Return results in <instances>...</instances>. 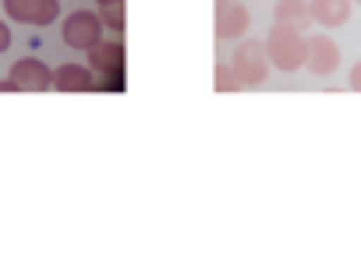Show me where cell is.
I'll list each match as a JSON object with an SVG mask.
<instances>
[{"label":"cell","instance_id":"obj_4","mask_svg":"<svg viewBox=\"0 0 361 276\" xmlns=\"http://www.w3.org/2000/svg\"><path fill=\"white\" fill-rule=\"evenodd\" d=\"M4 11L22 25H54L61 15V0H4Z\"/></svg>","mask_w":361,"mask_h":276},{"label":"cell","instance_id":"obj_10","mask_svg":"<svg viewBox=\"0 0 361 276\" xmlns=\"http://www.w3.org/2000/svg\"><path fill=\"white\" fill-rule=\"evenodd\" d=\"M308 8H312L315 25H322V29H340V25L350 18L354 0H308Z\"/></svg>","mask_w":361,"mask_h":276},{"label":"cell","instance_id":"obj_13","mask_svg":"<svg viewBox=\"0 0 361 276\" xmlns=\"http://www.w3.org/2000/svg\"><path fill=\"white\" fill-rule=\"evenodd\" d=\"M99 18L110 32H124V4H106L99 8Z\"/></svg>","mask_w":361,"mask_h":276},{"label":"cell","instance_id":"obj_16","mask_svg":"<svg viewBox=\"0 0 361 276\" xmlns=\"http://www.w3.org/2000/svg\"><path fill=\"white\" fill-rule=\"evenodd\" d=\"M0 92H18V85L11 78H4V82H0Z\"/></svg>","mask_w":361,"mask_h":276},{"label":"cell","instance_id":"obj_2","mask_svg":"<svg viewBox=\"0 0 361 276\" xmlns=\"http://www.w3.org/2000/svg\"><path fill=\"white\" fill-rule=\"evenodd\" d=\"M231 68H234V75L241 78L245 89L262 85V82L269 78V68H273V61H269V54H266V43H259V39L241 43V46L234 50V57H231Z\"/></svg>","mask_w":361,"mask_h":276},{"label":"cell","instance_id":"obj_5","mask_svg":"<svg viewBox=\"0 0 361 276\" xmlns=\"http://www.w3.org/2000/svg\"><path fill=\"white\" fill-rule=\"evenodd\" d=\"M305 64H308V71L312 75H333L336 68H340V46L326 36V32H315V36H308V46H305Z\"/></svg>","mask_w":361,"mask_h":276},{"label":"cell","instance_id":"obj_6","mask_svg":"<svg viewBox=\"0 0 361 276\" xmlns=\"http://www.w3.org/2000/svg\"><path fill=\"white\" fill-rule=\"evenodd\" d=\"M11 82L18 85V92H43V89H54V71L36 57H22L11 68Z\"/></svg>","mask_w":361,"mask_h":276},{"label":"cell","instance_id":"obj_3","mask_svg":"<svg viewBox=\"0 0 361 276\" xmlns=\"http://www.w3.org/2000/svg\"><path fill=\"white\" fill-rule=\"evenodd\" d=\"M103 18L96 15V11H71L68 18H64V29H61V36H64V43L71 46V50H92L99 39H103Z\"/></svg>","mask_w":361,"mask_h":276},{"label":"cell","instance_id":"obj_8","mask_svg":"<svg viewBox=\"0 0 361 276\" xmlns=\"http://www.w3.org/2000/svg\"><path fill=\"white\" fill-rule=\"evenodd\" d=\"M54 89H61V92H92L96 89V71L89 64H61V68H54Z\"/></svg>","mask_w":361,"mask_h":276},{"label":"cell","instance_id":"obj_9","mask_svg":"<svg viewBox=\"0 0 361 276\" xmlns=\"http://www.w3.org/2000/svg\"><path fill=\"white\" fill-rule=\"evenodd\" d=\"M273 22H276V25H290V29H298V32H308V29L315 25L308 0H280V4L273 8Z\"/></svg>","mask_w":361,"mask_h":276},{"label":"cell","instance_id":"obj_12","mask_svg":"<svg viewBox=\"0 0 361 276\" xmlns=\"http://www.w3.org/2000/svg\"><path fill=\"white\" fill-rule=\"evenodd\" d=\"M213 89H216V92H238V89H245V85H241V78L234 75L231 64H216V71H213Z\"/></svg>","mask_w":361,"mask_h":276},{"label":"cell","instance_id":"obj_15","mask_svg":"<svg viewBox=\"0 0 361 276\" xmlns=\"http://www.w3.org/2000/svg\"><path fill=\"white\" fill-rule=\"evenodd\" d=\"M8 46H11V29L8 22H0V54H8Z\"/></svg>","mask_w":361,"mask_h":276},{"label":"cell","instance_id":"obj_7","mask_svg":"<svg viewBox=\"0 0 361 276\" xmlns=\"http://www.w3.org/2000/svg\"><path fill=\"white\" fill-rule=\"evenodd\" d=\"M124 61H128V50L121 39H99L89 50V68L96 75H124Z\"/></svg>","mask_w":361,"mask_h":276},{"label":"cell","instance_id":"obj_1","mask_svg":"<svg viewBox=\"0 0 361 276\" xmlns=\"http://www.w3.org/2000/svg\"><path fill=\"white\" fill-rule=\"evenodd\" d=\"M305 46H308V36L290 25H273V32L266 36V54H269L273 68H280V71L305 68Z\"/></svg>","mask_w":361,"mask_h":276},{"label":"cell","instance_id":"obj_18","mask_svg":"<svg viewBox=\"0 0 361 276\" xmlns=\"http://www.w3.org/2000/svg\"><path fill=\"white\" fill-rule=\"evenodd\" d=\"M354 4H361V0H354Z\"/></svg>","mask_w":361,"mask_h":276},{"label":"cell","instance_id":"obj_14","mask_svg":"<svg viewBox=\"0 0 361 276\" xmlns=\"http://www.w3.org/2000/svg\"><path fill=\"white\" fill-rule=\"evenodd\" d=\"M347 85H350L354 92H361V61L350 68V75H347Z\"/></svg>","mask_w":361,"mask_h":276},{"label":"cell","instance_id":"obj_17","mask_svg":"<svg viewBox=\"0 0 361 276\" xmlns=\"http://www.w3.org/2000/svg\"><path fill=\"white\" fill-rule=\"evenodd\" d=\"M99 8H106V4H124V0H96Z\"/></svg>","mask_w":361,"mask_h":276},{"label":"cell","instance_id":"obj_11","mask_svg":"<svg viewBox=\"0 0 361 276\" xmlns=\"http://www.w3.org/2000/svg\"><path fill=\"white\" fill-rule=\"evenodd\" d=\"M248 32V8L245 4H227L216 11V36L220 39H238Z\"/></svg>","mask_w":361,"mask_h":276}]
</instances>
